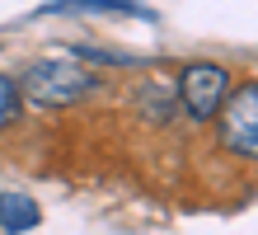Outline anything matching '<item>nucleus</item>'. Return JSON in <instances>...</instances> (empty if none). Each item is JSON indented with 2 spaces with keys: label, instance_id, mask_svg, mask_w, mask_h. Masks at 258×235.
Masks as SVG:
<instances>
[{
  "label": "nucleus",
  "instance_id": "nucleus-5",
  "mask_svg": "<svg viewBox=\"0 0 258 235\" xmlns=\"http://www.w3.org/2000/svg\"><path fill=\"white\" fill-rule=\"evenodd\" d=\"M24 113V94H19V80L14 75H0V132L14 127Z\"/></svg>",
  "mask_w": 258,
  "mask_h": 235
},
{
  "label": "nucleus",
  "instance_id": "nucleus-6",
  "mask_svg": "<svg viewBox=\"0 0 258 235\" xmlns=\"http://www.w3.org/2000/svg\"><path fill=\"white\" fill-rule=\"evenodd\" d=\"M132 5H136V0H132Z\"/></svg>",
  "mask_w": 258,
  "mask_h": 235
},
{
  "label": "nucleus",
  "instance_id": "nucleus-2",
  "mask_svg": "<svg viewBox=\"0 0 258 235\" xmlns=\"http://www.w3.org/2000/svg\"><path fill=\"white\" fill-rule=\"evenodd\" d=\"M178 99H183V113L197 122L216 118L230 99V71L216 66V61H188L178 71Z\"/></svg>",
  "mask_w": 258,
  "mask_h": 235
},
{
  "label": "nucleus",
  "instance_id": "nucleus-3",
  "mask_svg": "<svg viewBox=\"0 0 258 235\" xmlns=\"http://www.w3.org/2000/svg\"><path fill=\"white\" fill-rule=\"evenodd\" d=\"M221 146L230 155L258 160V80L230 89V99L221 108Z\"/></svg>",
  "mask_w": 258,
  "mask_h": 235
},
{
  "label": "nucleus",
  "instance_id": "nucleus-4",
  "mask_svg": "<svg viewBox=\"0 0 258 235\" xmlns=\"http://www.w3.org/2000/svg\"><path fill=\"white\" fill-rule=\"evenodd\" d=\"M38 221H42V212H38V202L28 193H0V230L24 235V230H33Z\"/></svg>",
  "mask_w": 258,
  "mask_h": 235
},
{
  "label": "nucleus",
  "instance_id": "nucleus-1",
  "mask_svg": "<svg viewBox=\"0 0 258 235\" xmlns=\"http://www.w3.org/2000/svg\"><path fill=\"white\" fill-rule=\"evenodd\" d=\"M99 89V75L80 66L75 57H42L33 61L24 75H19V94L38 108H66V104H80Z\"/></svg>",
  "mask_w": 258,
  "mask_h": 235
}]
</instances>
